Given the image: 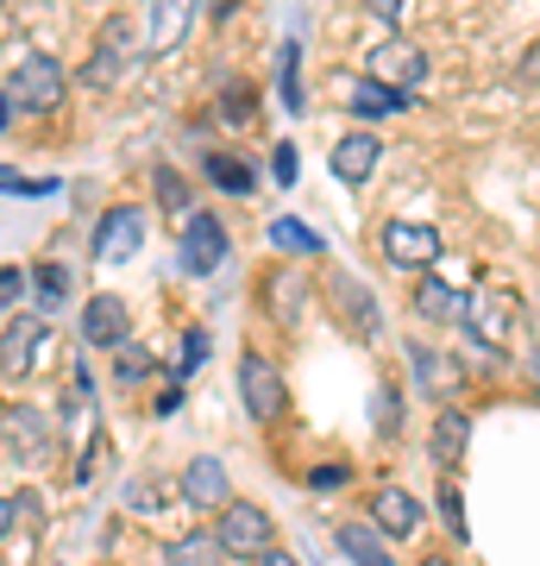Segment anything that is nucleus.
Segmentation results:
<instances>
[{
  "label": "nucleus",
  "mask_w": 540,
  "mask_h": 566,
  "mask_svg": "<svg viewBox=\"0 0 540 566\" xmlns=\"http://www.w3.org/2000/svg\"><path fill=\"white\" fill-rule=\"evenodd\" d=\"M63 95H70V76H63V63L44 57V51H32L25 63L7 70V102L25 107V114H51Z\"/></svg>",
  "instance_id": "obj_1"
},
{
  "label": "nucleus",
  "mask_w": 540,
  "mask_h": 566,
  "mask_svg": "<svg viewBox=\"0 0 540 566\" xmlns=\"http://www.w3.org/2000/svg\"><path fill=\"white\" fill-rule=\"evenodd\" d=\"M221 547L233 554V560H264V554H277V523L264 516L258 504H245V497H233V504L221 510Z\"/></svg>",
  "instance_id": "obj_2"
},
{
  "label": "nucleus",
  "mask_w": 540,
  "mask_h": 566,
  "mask_svg": "<svg viewBox=\"0 0 540 566\" xmlns=\"http://www.w3.org/2000/svg\"><path fill=\"white\" fill-rule=\"evenodd\" d=\"M240 397H245V416L252 422H277L289 390H283V371L264 353H240Z\"/></svg>",
  "instance_id": "obj_3"
},
{
  "label": "nucleus",
  "mask_w": 540,
  "mask_h": 566,
  "mask_svg": "<svg viewBox=\"0 0 540 566\" xmlns=\"http://www.w3.org/2000/svg\"><path fill=\"white\" fill-rule=\"evenodd\" d=\"M364 76H378L383 88H415L421 76H427V57H421V44L409 39H378L371 51H364Z\"/></svg>",
  "instance_id": "obj_4"
},
{
  "label": "nucleus",
  "mask_w": 540,
  "mask_h": 566,
  "mask_svg": "<svg viewBox=\"0 0 540 566\" xmlns=\"http://www.w3.org/2000/svg\"><path fill=\"white\" fill-rule=\"evenodd\" d=\"M133 25L120 20V13H114V20L100 25V39H95V57L82 63V82H88V88H114V82L126 76V63H133Z\"/></svg>",
  "instance_id": "obj_5"
},
{
  "label": "nucleus",
  "mask_w": 540,
  "mask_h": 566,
  "mask_svg": "<svg viewBox=\"0 0 540 566\" xmlns=\"http://www.w3.org/2000/svg\"><path fill=\"white\" fill-rule=\"evenodd\" d=\"M177 259L189 277H208V271H221L226 259V227L221 214H189V227H182V240H177Z\"/></svg>",
  "instance_id": "obj_6"
},
{
  "label": "nucleus",
  "mask_w": 540,
  "mask_h": 566,
  "mask_svg": "<svg viewBox=\"0 0 540 566\" xmlns=\"http://www.w3.org/2000/svg\"><path fill=\"white\" fill-rule=\"evenodd\" d=\"M145 245V208H107L95 227V259L100 264H120Z\"/></svg>",
  "instance_id": "obj_7"
},
{
  "label": "nucleus",
  "mask_w": 540,
  "mask_h": 566,
  "mask_svg": "<svg viewBox=\"0 0 540 566\" xmlns=\"http://www.w3.org/2000/svg\"><path fill=\"white\" fill-rule=\"evenodd\" d=\"M383 259L402 264V271H427V264L441 259V233L415 227V221H390L383 227Z\"/></svg>",
  "instance_id": "obj_8"
},
{
  "label": "nucleus",
  "mask_w": 540,
  "mask_h": 566,
  "mask_svg": "<svg viewBox=\"0 0 540 566\" xmlns=\"http://www.w3.org/2000/svg\"><path fill=\"white\" fill-rule=\"evenodd\" d=\"M182 504H195V510L233 504V479H226V465L214 460V453H195V460L182 465Z\"/></svg>",
  "instance_id": "obj_9"
},
{
  "label": "nucleus",
  "mask_w": 540,
  "mask_h": 566,
  "mask_svg": "<svg viewBox=\"0 0 540 566\" xmlns=\"http://www.w3.org/2000/svg\"><path fill=\"white\" fill-rule=\"evenodd\" d=\"M126 334H133V315H126L120 296H88V303H82V340H88V346L120 353Z\"/></svg>",
  "instance_id": "obj_10"
},
{
  "label": "nucleus",
  "mask_w": 540,
  "mask_h": 566,
  "mask_svg": "<svg viewBox=\"0 0 540 566\" xmlns=\"http://www.w3.org/2000/svg\"><path fill=\"white\" fill-rule=\"evenodd\" d=\"M378 158H383L378 133H346V139L327 151V164H333V177L340 182H364L371 170H378Z\"/></svg>",
  "instance_id": "obj_11"
},
{
  "label": "nucleus",
  "mask_w": 540,
  "mask_h": 566,
  "mask_svg": "<svg viewBox=\"0 0 540 566\" xmlns=\"http://www.w3.org/2000/svg\"><path fill=\"white\" fill-rule=\"evenodd\" d=\"M333 95H340L352 114H396L409 95H396V88H383L378 76H333Z\"/></svg>",
  "instance_id": "obj_12"
},
{
  "label": "nucleus",
  "mask_w": 540,
  "mask_h": 566,
  "mask_svg": "<svg viewBox=\"0 0 540 566\" xmlns=\"http://www.w3.org/2000/svg\"><path fill=\"white\" fill-rule=\"evenodd\" d=\"M371 523H378L383 535H396V542H402V535H415V528H421V504L402 485H383L378 497H371Z\"/></svg>",
  "instance_id": "obj_13"
},
{
  "label": "nucleus",
  "mask_w": 540,
  "mask_h": 566,
  "mask_svg": "<svg viewBox=\"0 0 540 566\" xmlns=\"http://www.w3.org/2000/svg\"><path fill=\"white\" fill-rule=\"evenodd\" d=\"M44 346V322H20V315H7V340H0V371L7 378H20L25 365L39 359Z\"/></svg>",
  "instance_id": "obj_14"
},
{
  "label": "nucleus",
  "mask_w": 540,
  "mask_h": 566,
  "mask_svg": "<svg viewBox=\"0 0 540 566\" xmlns=\"http://www.w3.org/2000/svg\"><path fill=\"white\" fill-rule=\"evenodd\" d=\"M333 542L346 547V560L352 566H390V547H383L390 535H383L378 523H340L333 528Z\"/></svg>",
  "instance_id": "obj_15"
},
{
  "label": "nucleus",
  "mask_w": 540,
  "mask_h": 566,
  "mask_svg": "<svg viewBox=\"0 0 540 566\" xmlns=\"http://www.w3.org/2000/svg\"><path fill=\"white\" fill-rule=\"evenodd\" d=\"M195 20V0H151V51H177Z\"/></svg>",
  "instance_id": "obj_16"
},
{
  "label": "nucleus",
  "mask_w": 540,
  "mask_h": 566,
  "mask_svg": "<svg viewBox=\"0 0 540 566\" xmlns=\"http://www.w3.org/2000/svg\"><path fill=\"white\" fill-rule=\"evenodd\" d=\"M465 441H472V422H465L459 409H441V416H434V434H427V453H434L441 465H459Z\"/></svg>",
  "instance_id": "obj_17"
},
{
  "label": "nucleus",
  "mask_w": 540,
  "mask_h": 566,
  "mask_svg": "<svg viewBox=\"0 0 540 566\" xmlns=\"http://www.w3.org/2000/svg\"><path fill=\"white\" fill-rule=\"evenodd\" d=\"M415 315L421 322H465V303H459V290L441 277H421L415 283Z\"/></svg>",
  "instance_id": "obj_18"
},
{
  "label": "nucleus",
  "mask_w": 540,
  "mask_h": 566,
  "mask_svg": "<svg viewBox=\"0 0 540 566\" xmlns=\"http://www.w3.org/2000/svg\"><path fill=\"white\" fill-rule=\"evenodd\" d=\"M221 560H226V547H221V535H208V528L177 535L170 554H163V566H221Z\"/></svg>",
  "instance_id": "obj_19"
},
{
  "label": "nucleus",
  "mask_w": 540,
  "mask_h": 566,
  "mask_svg": "<svg viewBox=\"0 0 540 566\" xmlns=\"http://www.w3.org/2000/svg\"><path fill=\"white\" fill-rule=\"evenodd\" d=\"M7 453H13V460H25V453H44V422H39V416H25L20 403L7 409Z\"/></svg>",
  "instance_id": "obj_20"
},
{
  "label": "nucleus",
  "mask_w": 540,
  "mask_h": 566,
  "mask_svg": "<svg viewBox=\"0 0 540 566\" xmlns=\"http://www.w3.org/2000/svg\"><path fill=\"white\" fill-rule=\"evenodd\" d=\"M271 245H283V252H296V259H308V252H320V233H308V227L301 221H289V214H277V221H271Z\"/></svg>",
  "instance_id": "obj_21"
},
{
  "label": "nucleus",
  "mask_w": 540,
  "mask_h": 566,
  "mask_svg": "<svg viewBox=\"0 0 540 566\" xmlns=\"http://www.w3.org/2000/svg\"><path fill=\"white\" fill-rule=\"evenodd\" d=\"M277 95H283V107H289V114H301V107H308V95H301V44L296 39L283 44V88H277Z\"/></svg>",
  "instance_id": "obj_22"
},
{
  "label": "nucleus",
  "mask_w": 540,
  "mask_h": 566,
  "mask_svg": "<svg viewBox=\"0 0 540 566\" xmlns=\"http://www.w3.org/2000/svg\"><path fill=\"white\" fill-rule=\"evenodd\" d=\"M208 177L221 182V189H233V196H245V189H252V164H240V158H226V151H214V158H208Z\"/></svg>",
  "instance_id": "obj_23"
},
{
  "label": "nucleus",
  "mask_w": 540,
  "mask_h": 566,
  "mask_svg": "<svg viewBox=\"0 0 540 566\" xmlns=\"http://www.w3.org/2000/svg\"><path fill=\"white\" fill-rule=\"evenodd\" d=\"M340 303L352 308V322H359V334H378V315H371V303H364L359 277H340Z\"/></svg>",
  "instance_id": "obj_24"
},
{
  "label": "nucleus",
  "mask_w": 540,
  "mask_h": 566,
  "mask_svg": "<svg viewBox=\"0 0 540 566\" xmlns=\"http://www.w3.org/2000/svg\"><path fill=\"white\" fill-rule=\"evenodd\" d=\"M63 296H70V271H63V264H39V303L57 308Z\"/></svg>",
  "instance_id": "obj_25"
},
{
  "label": "nucleus",
  "mask_w": 540,
  "mask_h": 566,
  "mask_svg": "<svg viewBox=\"0 0 540 566\" xmlns=\"http://www.w3.org/2000/svg\"><path fill=\"white\" fill-rule=\"evenodd\" d=\"M441 516H446V528L465 542V504H459V491H453V485H441Z\"/></svg>",
  "instance_id": "obj_26"
},
{
  "label": "nucleus",
  "mask_w": 540,
  "mask_h": 566,
  "mask_svg": "<svg viewBox=\"0 0 540 566\" xmlns=\"http://www.w3.org/2000/svg\"><path fill=\"white\" fill-rule=\"evenodd\" d=\"M114 371H120V378H145V371H151V359H145L139 346H120V353H114Z\"/></svg>",
  "instance_id": "obj_27"
},
{
  "label": "nucleus",
  "mask_w": 540,
  "mask_h": 566,
  "mask_svg": "<svg viewBox=\"0 0 540 566\" xmlns=\"http://www.w3.org/2000/svg\"><path fill=\"white\" fill-rule=\"evenodd\" d=\"M221 114H226V120H252V102H245V88H240V82H233V88L221 95Z\"/></svg>",
  "instance_id": "obj_28"
},
{
  "label": "nucleus",
  "mask_w": 540,
  "mask_h": 566,
  "mask_svg": "<svg viewBox=\"0 0 540 566\" xmlns=\"http://www.w3.org/2000/svg\"><path fill=\"white\" fill-rule=\"evenodd\" d=\"M158 196H163L170 208H182V202H189V189H182V177H177V170H158Z\"/></svg>",
  "instance_id": "obj_29"
},
{
  "label": "nucleus",
  "mask_w": 540,
  "mask_h": 566,
  "mask_svg": "<svg viewBox=\"0 0 540 566\" xmlns=\"http://www.w3.org/2000/svg\"><path fill=\"white\" fill-rule=\"evenodd\" d=\"M271 170H277V182H296V145H277Z\"/></svg>",
  "instance_id": "obj_30"
},
{
  "label": "nucleus",
  "mask_w": 540,
  "mask_h": 566,
  "mask_svg": "<svg viewBox=\"0 0 540 566\" xmlns=\"http://www.w3.org/2000/svg\"><path fill=\"white\" fill-rule=\"evenodd\" d=\"M371 416H378V428H396V390H378Z\"/></svg>",
  "instance_id": "obj_31"
},
{
  "label": "nucleus",
  "mask_w": 540,
  "mask_h": 566,
  "mask_svg": "<svg viewBox=\"0 0 540 566\" xmlns=\"http://www.w3.org/2000/svg\"><path fill=\"white\" fill-rule=\"evenodd\" d=\"M20 290H25V277L13 271V264H7V271H0V303L13 308V303H20Z\"/></svg>",
  "instance_id": "obj_32"
},
{
  "label": "nucleus",
  "mask_w": 540,
  "mask_h": 566,
  "mask_svg": "<svg viewBox=\"0 0 540 566\" xmlns=\"http://www.w3.org/2000/svg\"><path fill=\"white\" fill-rule=\"evenodd\" d=\"M327 485H346V465H320V472H315V491H327Z\"/></svg>",
  "instance_id": "obj_33"
},
{
  "label": "nucleus",
  "mask_w": 540,
  "mask_h": 566,
  "mask_svg": "<svg viewBox=\"0 0 540 566\" xmlns=\"http://www.w3.org/2000/svg\"><path fill=\"white\" fill-rule=\"evenodd\" d=\"M364 7H371L378 20H396V13H402V0H364Z\"/></svg>",
  "instance_id": "obj_34"
},
{
  "label": "nucleus",
  "mask_w": 540,
  "mask_h": 566,
  "mask_svg": "<svg viewBox=\"0 0 540 566\" xmlns=\"http://www.w3.org/2000/svg\"><path fill=\"white\" fill-rule=\"evenodd\" d=\"M233 7H240V0H208V13H221V20L233 13Z\"/></svg>",
  "instance_id": "obj_35"
},
{
  "label": "nucleus",
  "mask_w": 540,
  "mask_h": 566,
  "mask_svg": "<svg viewBox=\"0 0 540 566\" xmlns=\"http://www.w3.org/2000/svg\"><path fill=\"white\" fill-rule=\"evenodd\" d=\"M258 566H296V560H289V554H283V547H277V554H264Z\"/></svg>",
  "instance_id": "obj_36"
},
{
  "label": "nucleus",
  "mask_w": 540,
  "mask_h": 566,
  "mask_svg": "<svg viewBox=\"0 0 540 566\" xmlns=\"http://www.w3.org/2000/svg\"><path fill=\"white\" fill-rule=\"evenodd\" d=\"M421 566H453V560H441V554H434V560H421Z\"/></svg>",
  "instance_id": "obj_37"
}]
</instances>
